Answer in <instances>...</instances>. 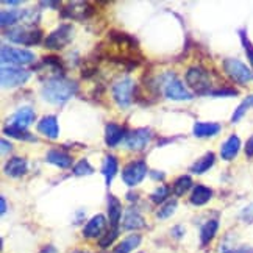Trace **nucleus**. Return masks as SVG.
<instances>
[{
    "label": "nucleus",
    "mask_w": 253,
    "mask_h": 253,
    "mask_svg": "<svg viewBox=\"0 0 253 253\" xmlns=\"http://www.w3.org/2000/svg\"><path fill=\"white\" fill-rule=\"evenodd\" d=\"M38 131L44 134L48 139H56L60 134V125L55 116H44V118L38 122Z\"/></svg>",
    "instance_id": "4468645a"
},
{
    "label": "nucleus",
    "mask_w": 253,
    "mask_h": 253,
    "mask_svg": "<svg viewBox=\"0 0 253 253\" xmlns=\"http://www.w3.org/2000/svg\"><path fill=\"white\" fill-rule=\"evenodd\" d=\"M2 3H3V5H14V6L21 5V2H19V0H3Z\"/></svg>",
    "instance_id": "c03bdc74"
},
{
    "label": "nucleus",
    "mask_w": 253,
    "mask_h": 253,
    "mask_svg": "<svg viewBox=\"0 0 253 253\" xmlns=\"http://www.w3.org/2000/svg\"><path fill=\"white\" fill-rule=\"evenodd\" d=\"M152 178H155V180H163L164 178V173H161V172H152Z\"/></svg>",
    "instance_id": "a18cd8bd"
},
{
    "label": "nucleus",
    "mask_w": 253,
    "mask_h": 253,
    "mask_svg": "<svg viewBox=\"0 0 253 253\" xmlns=\"http://www.w3.org/2000/svg\"><path fill=\"white\" fill-rule=\"evenodd\" d=\"M172 235H173L175 238H181V236L184 235V228H183L181 225L173 227V228H172Z\"/></svg>",
    "instance_id": "ea45409f"
},
{
    "label": "nucleus",
    "mask_w": 253,
    "mask_h": 253,
    "mask_svg": "<svg viewBox=\"0 0 253 253\" xmlns=\"http://www.w3.org/2000/svg\"><path fill=\"white\" fill-rule=\"evenodd\" d=\"M247 102H249V105H250V106L253 105V95H250V97H249V99H247Z\"/></svg>",
    "instance_id": "09e8293b"
},
{
    "label": "nucleus",
    "mask_w": 253,
    "mask_h": 253,
    "mask_svg": "<svg viewBox=\"0 0 253 253\" xmlns=\"http://www.w3.org/2000/svg\"><path fill=\"white\" fill-rule=\"evenodd\" d=\"M212 197V191L207 186H202V184H197L196 188L192 189V194H191V203L196 207H202L208 203Z\"/></svg>",
    "instance_id": "4be33fe9"
},
{
    "label": "nucleus",
    "mask_w": 253,
    "mask_h": 253,
    "mask_svg": "<svg viewBox=\"0 0 253 253\" xmlns=\"http://www.w3.org/2000/svg\"><path fill=\"white\" fill-rule=\"evenodd\" d=\"M122 227L125 230H139V228H144L145 227V220H144V217L139 214L138 210L130 208L128 211L125 212Z\"/></svg>",
    "instance_id": "6ab92c4d"
},
{
    "label": "nucleus",
    "mask_w": 253,
    "mask_h": 253,
    "mask_svg": "<svg viewBox=\"0 0 253 253\" xmlns=\"http://www.w3.org/2000/svg\"><path fill=\"white\" fill-rule=\"evenodd\" d=\"M152 136H153V133L150 128H138V130H133L126 134L125 144L130 150L138 152V150H142V149L147 147V144L150 142Z\"/></svg>",
    "instance_id": "9d476101"
},
{
    "label": "nucleus",
    "mask_w": 253,
    "mask_h": 253,
    "mask_svg": "<svg viewBox=\"0 0 253 253\" xmlns=\"http://www.w3.org/2000/svg\"><path fill=\"white\" fill-rule=\"evenodd\" d=\"M28 168H27V160L21 158V157H14V158H9L5 164V173L8 177H13V178H21L27 173Z\"/></svg>",
    "instance_id": "2eb2a0df"
},
{
    "label": "nucleus",
    "mask_w": 253,
    "mask_h": 253,
    "mask_svg": "<svg viewBox=\"0 0 253 253\" xmlns=\"http://www.w3.org/2000/svg\"><path fill=\"white\" fill-rule=\"evenodd\" d=\"M186 83L197 94H207L210 91V86H211L210 74H208V71L205 69V67L192 66L186 72Z\"/></svg>",
    "instance_id": "20e7f679"
},
{
    "label": "nucleus",
    "mask_w": 253,
    "mask_h": 253,
    "mask_svg": "<svg viewBox=\"0 0 253 253\" xmlns=\"http://www.w3.org/2000/svg\"><path fill=\"white\" fill-rule=\"evenodd\" d=\"M0 79H2L3 87H16L24 84L28 79H30V72L21 69V67H6L3 66L0 71Z\"/></svg>",
    "instance_id": "6e6552de"
},
{
    "label": "nucleus",
    "mask_w": 253,
    "mask_h": 253,
    "mask_svg": "<svg viewBox=\"0 0 253 253\" xmlns=\"http://www.w3.org/2000/svg\"><path fill=\"white\" fill-rule=\"evenodd\" d=\"M169 194H170L169 186H166V184H163V186H160L155 192H152L150 200H152L153 203H157V205H161V203H164V202L168 200Z\"/></svg>",
    "instance_id": "7c9ffc66"
},
{
    "label": "nucleus",
    "mask_w": 253,
    "mask_h": 253,
    "mask_svg": "<svg viewBox=\"0 0 253 253\" xmlns=\"http://www.w3.org/2000/svg\"><path fill=\"white\" fill-rule=\"evenodd\" d=\"M94 8L86 3V2H72L63 9V17H69V19H77V21H83L92 16Z\"/></svg>",
    "instance_id": "9b49d317"
},
{
    "label": "nucleus",
    "mask_w": 253,
    "mask_h": 253,
    "mask_svg": "<svg viewBox=\"0 0 253 253\" xmlns=\"http://www.w3.org/2000/svg\"><path fill=\"white\" fill-rule=\"evenodd\" d=\"M77 91H79V84L75 82L55 75L44 83L42 97L48 103L61 105L69 100L71 97H74L77 94Z\"/></svg>",
    "instance_id": "f257e3e1"
},
{
    "label": "nucleus",
    "mask_w": 253,
    "mask_h": 253,
    "mask_svg": "<svg viewBox=\"0 0 253 253\" xmlns=\"http://www.w3.org/2000/svg\"><path fill=\"white\" fill-rule=\"evenodd\" d=\"M166 95L170 100H191V92L183 86V83L177 79H172L166 82Z\"/></svg>",
    "instance_id": "ddd939ff"
},
{
    "label": "nucleus",
    "mask_w": 253,
    "mask_h": 253,
    "mask_svg": "<svg viewBox=\"0 0 253 253\" xmlns=\"http://www.w3.org/2000/svg\"><path fill=\"white\" fill-rule=\"evenodd\" d=\"M217 230H219V222L216 219L208 220L205 225L202 227V230H200V241H202V244L203 246L210 244V242L214 239V236H216Z\"/></svg>",
    "instance_id": "393cba45"
},
{
    "label": "nucleus",
    "mask_w": 253,
    "mask_h": 253,
    "mask_svg": "<svg viewBox=\"0 0 253 253\" xmlns=\"http://www.w3.org/2000/svg\"><path fill=\"white\" fill-rule=\"evenodd\" d=\"M0 203H2V210H0V211H2V214H5V212H6V202H5L3 197L0 199Z\"/></svg>",
    "instance_id": "49530a36"
},
{
    "label": "nucleus",
    "mask_w": 253,
    "mask_h": 253,
    "mask_svg": "<svg viewBox=\"0 0 253 253\" xmlns=\"http://www.w3.org/2000/svg\"><path fill=\"white\" fill-rule=\"evenodd\" d=\"M239 219L246 223H253V203L244 207L239 212Z\"/></svg>",
    "instance_id": "c9c22d12"
},
{
    "label": "nucleus",
    "mask_w": 253,
    "mask_h": 253,
    "mask_svg": "<svg viewBox=\"0 0 253 253\" xmlns=\"http://www.w3.org/2000/svg\"><path fill=\"white\" fill-rule=\"evenodd\" d=\"M241 149V139L236 134H231L230 138L222 144L220 149V157L225 161H231L233 158H236V155L239 153Z\"/></svg>",
    "instance_id": "f3484780"
},
{
    "label": "nucleus",
    "mask_w": 253,
    "mask_h": 253,
    "mask_svg": "<svg viewBox=\"0 0 253 253\" xmlns=\"http://www.w3.org/2000/svg\"><path fill=\"white\" fill-rule=\"evenodd\" d=\"M47 161L50 164H53V166L61 168V169L71 168V164H72L71 155L63 152V150H58V149H53V150H50L47 153Z\"/></svg>",
    "instance_id": "412c9836"
},
{
    "label": "nucleus",
    "mask_w": 253,
    "mask_h": 253,
    "mask_svg": "<svg viewBox=\"0 0 253 253\" xmlns=\"http://www.w3.org/2000/svg\"><path fill=\"white\" fill-rule=\"evenodd\" d=\"M118 169H119V163L116 160L113 155H108V157L105 158V163H103V168H102V172L105 175V180H106V184H111L113 178L116 177V173H118Z\"/></svg>",
    "instance_id": "a878e982"
},
{
    "label": "nucleus",
    "mask_w": 253,
    "mask_h": 253,
    "mask_svg": "<svg viewBox=\"0 0 253 253\" xmlns=\"http://www.w3.org/2000/svg\"><path fill=\"white\" fill-rule=\"evenodd\" d=\"M249 102H247V99L244 100V102H242L239 106H238V108H236V111H235V114H233L231 116V122L233 124H236V122H239L242 118H244V114L247 113V110H249Z\"/></svg>",
    "instance_id": "f704fd0d"
},
{
    "label": "nucleus",
    "mask_w": 253,
    "mask_h": 253,
    "mask_svg": "<svg viewBox=\"0 0 253 253\" xmlns=\"http://www.w3.org/2000/svg\"><path fill=\"white\" fill-rule=\"evenodd\" d=\"M231 253H253L252 247H236Z\"/></svg>",
    "instance_id": "a19ab883"
},
{
    "label": "nucleus",
    "mask_w": 253,
    "mask_h": 253,
    "mask_svg": "<svg viewBox=\"0 0 253 253\" xmlns=\"http://www.w3.org/2000/svg\"><path fill=\"white\" fill-rule=\"evenodd\" d=\"M41 6H52V8H58L60 6V2H41Z\"/></svg>",
    "instance_id": "37998d69"
},
{
    "label": "nucleus",
    "mask_w": 253,
    "mask_h": 253,
    "mask_svg": "<svg viewBox=\"0 0 253 253\" xmlns=\"http://www.w3.org/2000/svg\"><path fill=\"white\" fill-rule=\"evenodd\" d=\"M133 89L134 84L133 80L125 77V79H121L119 82H116L113 84V99L118 103V106H121L122 110L128 108L131 105V99H133Z\"/></svg>",
    "instance_id": "423d86ee"
},
{
    "label": "nucleus",
    "mask_w": 253,
    "mask_h": 253,
    "mask_svg": "<svg viewBox=\"0 0 253 253\" xmlns=\"http://www.w3.org/2000/svg\"><path fill=\"white\" fill-rule=\"evenodd\" d=\"M35 61V55L30 50L24 48H13V47H2V63L3 64H30Z\"/></svg>",
    "instance_id": "1a4fd4ad"
},
{
    "label": "nucleus",
    "mask_w": 253,
    "mask_h": 253,
    "mask_svg": "<svg viewBox=\"0 0 253 253\" xmlns=\"http://www.w3.org/2000/svg\"><path fill=\"white\" fill-rule=\"evenodd\" d=\"M125 136V130L124 126L118 125V124H108L105 126V142L108 147H116Z\"/></svg>",
    "instance_id": "a211bd4d"
},
{
    "label": "nucleus",
    "mask_w": 253,
    "mask_h": 253,
    "mask_svg": "<svg viewBox=\"0 0 253 253\" xmlns=\"http://www.w3.org/2000/svg\"><path fill=\"white\" fill-rule=\"evenodd\" d=\"M3 133L8 134V136H11V138H16V139H22V141H36V138L33 134H30L28 131L25 130H21V128H14V126H5L3 128Z\"/></svg>",
    "instance_id": "c756f323"
},
{
    "label": "nucleus",
    "mask_w": 253,
    "mask_h": 253,
    "mask_svg": "<svg viewBox=\"0 0 253 253\" xmlns=\"http://www.w3.org/2000/svg\"><path fill=\"white\" fill-rule=\"evenodd\" d=\"M25 11H21V9H9V11H2V16H0V24L2 27H9L14 25L19 21H24Z\"/></svg>",
    "instance_id": "cd10ccee"
},
{
    "label": "nucleus",
    "mask_w": 253,
    "mask_h": 253,
    "mask_svg": "<svg viewBox=\"0 0 253 253\" xmlns=\"http://www.w3.org/2000/svg\"><path fill=\"white\" fill-rule=\"evenodd\" d=\"M141 241L142 238L139 235H130L126 236L124 241H121L118 246L114 249V253H130L134 249H138L141 246Z\"/></svg>",
    "instance_id": "b1692460"
},
{
    "label": "nucleus",
    "mask_w": 253,
    "mask_h": 253,
    "mask_svg": "<svg viewBox=\"0 0 253 253\" xmlns=\"http://www.w3.org/2000/svg\"><path fill=\"white\" fill-rule=\"evenodd\" d=\"M9 150H11V144L6 142L5 139H2V152L6 153V152H9Z\"/></svg>",
    "instance_id": "79ce46f5"
},
{
    "label": "nucleus",
    "mask_w": 253,
    "mask_h": 253,
    "mask_svg": "<svg viewBox=\"0 0 253 253\" xmlns=\"http://www.w3.org/2000/svg\"><path fill=\"white\" fill-rule=\"evenodd\" d=\"M5 36L9 41H13L16 44H22V45H35L40 44L42 40V33L38 28H27V27H16L8 30Z\"/></svg>",
    "instance_id": "7ed1b4c3"
},
{
    "label": "nucleus",
    "mask_w": 253,
    "mask_h": 253,
    "mask_svg": "<svg viewBox=\"0 0 253 253\" xmlns=\"http://www.w3.org/2000/svg\"><path fill=\"white\" fill-rule=\"evenodd\" d=\"M192 186V178L188 177V175H183V177L177 178L173 183V194L177 197H181L183 194H186L188 189Z\"/></svg>",
    "instance_id": "c85d7f7f"
},
{
    "label": "nucleus",
    "mask_w": 253,
    "mask_h": 253,
    "mask_svg": "<svg viewBox=\"0 0 253 253\" xmlns=\"http://www.w3.org/2000/svg\"><path fill=\"white\" fill-rule=\"evenodd\" d=\"M122 216V205H121V200L116 199L114 196H108V217H110V223L113 228H118L119 225V220Z\"/></svg>",
    "instance_id": "5701e85b"
},
{
    "label": "nucleus",
    "mask_w": 253,
    "mask_h": 253,
    "mask_svg": "<svg viewBox=\"0 0 253 253\" xmlns=\"http://www.w3.org/2000/svg\"><path fill=\"white\" fill-rule=\"evenodd\" d=\"M192 131L197 138H211V136H216L220 131V125L214 122H196Z\"/></svg>",
    "instance_id": "aec40b11"
},
{
    "label": "nucleus",
    "mask_w": 253,
    "mask_h": 253,
    "mask_svg": "<svg viewBox=\"0 0 253 253\" xmlns=\"http://www.w3.org/2000/svg\"><path fill=\"white\" fill-rule=\"evenodd\" d=\"M241 41H242V44H244V48H246V53H247L250 64L253 66V44L247 40V36H246L244 32H241Z\"/></svg>",
    "instance_id": "e433bc0d"
},
{
    "label": "nucleus",
    "mask_w": 253,
    "mask_h": 253,
    "mask_svg": "<svg viewBox=\"0 0 253 253\" xmlns=\"http://www.w3.org/2000/svg\"><path fill=\"white\" fill-rule=\"evenodd\" d=\"M246 155L249 158H253V136H250L246 142Z\"/></svg>",
    "instance_id": "58836bf2"
},
{
    "label": "nucleus",
    "mask_w": 253,
    "mask_h": 253,
    "mask_svg": "<svg viewBox=\"0 0 253 253\" xmlns=\"http://www.w3.org/2000/svg\"><path fill=\"white\" fill-rule=\"evenodd\" d=\"M72 172H74V175H77V177H82V175H91L94 172V169H92V166H91L87 160H80L74 166Z\"/></svg>",
    "instance_id": "2f4dec72"
},
{
    "label": "nucleus",
    "mask_w": 253,
    "mask_h": 253,
    "mask_svg": "<svg viewBox=\"0 0 253 253\" xmlns=\"http://www.w3.org/2000/svg\"><path fill=\"white\" fill-rule=\"evenodd\" d=\"M210 94L212 97H235V95H238V91L236 89H231V87H225V89L211 91Z\"/></svg>",
    "instance_id": "4c0bfd02"
},
{
    "label": "nucleus",
    "mask_w": 253,
    "mask_h": 253,
    "mask_svg": "<svg viewBox=\"0 0 253 253\" xmlns=\"http://www.w3.org/2000/svg\"><path fill=\"white\" fill-rule=\"evenodd\" d=\"M116 238H118V228H113L110 231H106L105 235L99 239V246L102 249H106V247H110L113 242L116 241Z\"/></svg>",
    "instance_id": "72a5a7b5"
},
{
    "label": "nucleus",
    "mask_w": 253,
    "mask_h": 253,
    "mask_svg": "<svg viewBox=\"0 0 253 253\" xmlns=\"http://www.w3.org/2000/svg\"><path fill=\"white\" fill-rule=\"evenodd\" d=\"M41 253H56V250H55V249H53L52 246H48V247H47V249H44V250H42Z\"/></svg>",
    "instance_id": "de8ad7c7"
},
{
    "label": "nucleus",
    "mask_w": 253,
    "mask_h": 253,
    "mask_svg": "<svg viewBox=\"0 0 253 253\" xmlns=\"http://www.w3.org/2000/svg\"><path fill=\"white\" fill-rule=\"evenodd\" d=\"M145 175H147V163L144 160H138V161H131L128 163L122 170V180L126 186H136L139 184Z\"/></svg>",
    "instance_id": "0eeeda50"
},
{
    "label": "nucleus",
    "mask_w": 253,
    "mask_h": 253,
    "mask_svg": "<svg viewBox=\"0 0 253 253\" xmlns=\"http://www.w3.org/2000/svg\"><path fill=\"white\" fill-rule=\"evenodd\" d=\"M175 210H177V202H175V200L168 202L163 208L158 210L157 216H158V219H168V217H170L172 214L175 212Z\"/></svg>",
    "instance_id": "473e14b6"
},
{
    "label": "nucleus",
    "mask_w": 253,
    "mask_h": 253,
    "mask_svg": "<svg viewBox=\"0 0 253 253\" xmlns=\"http://www.w3.org/2000/svg\"><path fill=\"white\" fill-rule=\"evenodd\" d=\"M75 253H86V252H75Z\"/></svg>",
    "instance_id": "8fccbe9b"
},
{
    "label": "nucleus",
    "mask_w": 253,
    "mask_h": 253,
    "mask_svg": "<svg viewBox=\"0 0 253 253\" xmlns=\"http://www.w3.org/2000/svg\"><path fill=\"white\" fill-rule=\"evenodd\" d=\"M72 38H74L72 25L64 24V25H60L56 30H53L50 35L45 38L44 45L47 48H50V50H61L63 47H66L72 41Z\"/></svg>",
    "instance_id": "39448f33"
},
{
    "label": "nucleus",
    "mask_w": 253,
    "mask_h": 253,
    "mask_svg": "<svg viewBox=\"0 0 253 253\" xmlns=\"http://www.w3.org/2000/svg\"><path fill=\"white\" fill-rule=\"evenodd\" d=\"M214 160H216V157H214V153L210 152L207 155H203V157L200 160H197L196 163L191 166V172L192 173H205L208 169L212 168V164H214Z\"/></svg>",
    "instance_id": "bb28decb"
},
{
    "label": "nucleus",
    "mask_w": 253,
    "mask_h": 253,
    "mask_svg": "<svg viewBox=\"0 0 253 253\" xmlns=\"http://www.w3.org/2000/svg\"><path fill=\"white\" fill-rule=\"evenodd\" d=\"M223 71L238 84H247L253 79V72L250 67L246 66L242 61L236 60V58H227V60H223Z\"/></svg>",
    "instance_id": "f03ea898"
},
{
    "label": "nucleus",
    "mask_w": 253,
    "mask_h": 253,
    "mask_svg": "<svg viewBox=\"0 0 253 253\" xmlns=\"http://www.w3.org/2000/svg\"><path fill=\"white\" fill-rule=\"evenodd\" d=\"M105 225H106V220H105V216L102 214H97L92 219L87 220L86 227L83 228V236L84 238H97L102 235V231L105 230Z\"/></svg>",
    "instance_id": "dca6fc26"
},
{
    "label": "nucleus",
    "mask_w": 253,
    "mask_h": 253,
    "mask_svg": "<svg viewBox=\"0 0 253 253\" xmlns=\"http://www.w3.org/2000/svg\"><path fill=\"white\" fill-rule=\"evenodd\" d=\"M35 118H36V114L33 108H30V106H22L21 110H17L11 118H9V126L25 130L27 126L35 121Z\"/></svg>",
    "instance_id": "f8f14e48"
}]
</instances>
